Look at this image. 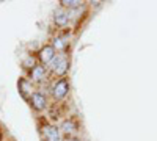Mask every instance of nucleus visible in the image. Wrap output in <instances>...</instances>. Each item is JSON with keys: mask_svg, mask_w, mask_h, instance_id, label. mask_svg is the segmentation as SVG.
Segmentation results:
<instances>
[{"mask_svg": "<svg viewBox=\"0 0 157 141\" xmlns=\"http://www.w3.org/2000/svg\"><path fill=\"white\" fill-rule=\"evenodd\" d=\"M55 57H57V50L52 46H44V47L39 49V52H38V60L41 61V65H49Z\"/></svg>", "mask_w": 157, "mask_h": 141, "instance_id": "6", "label": "nucleus"}, {"mask_svg": "<svg viewBox=\"0 0 157 141\" xmlns=\"http://www.w3.org/2000/svg\"><path fill=\"white\" fill-rule=\"evenodd\" d=\"M47 79V66L36 65L33 69H30V82L32 83H43Z\"/></svg>", "mask_w": 157, "mask_h": 141, "instance_id": "4", "label": "nucleus"}, {"mask_svg": "<svg viewBox=\"0 0 157 141\" xmlns=\"http://www.w3.org/2000/svg\"><path fill=\"white\" fill-rule=\"evenodd\" d=\"M54 20H55V24H57V27H60V28L68 27V24H69V20H71L69 11H66L64 8L57 9L55 14H54Z\"/></svg>", "mask_w": 157, "mask_h": 141, "instance_id": "7", "label": "nucleus"}, {"mask_svg": "<svg viewBox=\"0 0 157 141\" xmlns=\"http://www.w3.org/2000/svg\"><path fill=\"white\" fill-rule=\"evenodd\" d=\"M19 91H21V94L25 99H30L32 97V94L35 91H33V83L30 82V79H21L19 80Z\"/></svg>", "mask_w": 157, "mask_h": 141, "instance_id": "8", "label": "nucleus"}, {"mask_svg": "<svg viewBox=\"0 0 157 141\" xmlns=\"http://www.w3.org/2000/svg\"><path fill=\"white\" fill-rule=\"evenodd\" d=\"M69 93V80L66 77H61V79L55 80L50 86V96L54 100H63Z\"/></svg>", "mask_w": 157, "mask_h": 141, "instance_id": "2", "label": "nucleus"}, {"mask_svg": "<svg viewBox=\"0 0 157 141\" xmlns=\"http://www.w3.org/2000/svg\"><path fill=\"white\" fill-rule=\"evenodd\" d=\"M29 100H30L32 108H33V110H36V111H43V110L47 107V97H46V94H44V93L35 91Z\"/></svg>", "mask_w": 157, "mask_h": 141, "instance_id": "5", "label": "nucleus"}, {"mask_svg": "<svg viewBox=\"0 0 157 141\" xmlns=\"http://www.w3.org/2000/svg\"><path fill=\"white\" fill-rule=\"evenodd\" d=\"M41 133H43L44 141H63L60 136V130L55 125H50L47 122H44V125L41 127Z\"/></svg>", "mask_w": 157, "mask_h": 141, "instance_id": "3", "label": "nucleus"}, {"mask_svg": "<svg viewBox=\"0 0 157 141\" xmlns=\"http://www.w3.org/2000/svg\"><path fill=\"white\" fill-rule=\"evenodd\" d=\"M60 130L64 133V135H71L77 130V124L74 122V119H66V121H63L61 125H60Z\"/></svg>", "mask_w": 157, "mask_h": 141, "instance_id": "9", "label": "nucleus"}, {"mask_svg": "<svg viewBox=\"0 0 157 141\" xmlns=\"http://www.w3.org/2000/svg\"><path fill=\"white\" fill-rule=\"evenodd\" d=\"M60 5H61V8H68L69 11H72V9L82 8L83 2L82 0H60Z\"/></svg>", "mask_w": 157, "mask_h": 141, "instance_id": "10", "label": "nucleus"}, {"mask_svg": "<svg viewBox=\"0 0 157 141\" xmlns=\"http://www.w3.org/2000/svg\"><path fill=\"white\" fill-rule=\"evenodd\" d=\"M47 69L50 71L52 75H57V77H60V79L64 77V74H66L68 69H69V60H68V57L64 55L63 52L57 54V57L49 63Z\"/></svg>", "mask_w": 157, "mask_h": 141, "instance_id": "1", "label": "nucleus"}, {"mask_svg": "<svg viewBox=\"0 0 157 141\" xmlns=\"http://www.w3.org/2000/svg\"><path fill=\"white\" fill-rule=\"evenodd\" d=\"M63 141H80V139H77V138H71V136H68L66 139H63Z\"/></svg>", "mask_w": 157, "mask_h": 141, "instance_id": "12", "label": "nucleus"}, {"mask_svg": "<svg viewBox=\"0 0 157 141\" xmlns=\"http://www.w3.org/2000/svg\"><path fill=\"white\" fill-rule=\"evenodd\" d=\"M68 46V38L66 36H57L54 43H52V47H54L57 52H61V50H64Z\"/></svg>", "mask_w": 157, "mask_h": 141, "instance_id": "11", "label": "nucleus"}]
</instances>
